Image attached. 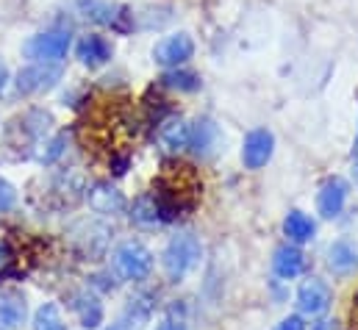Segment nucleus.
I'll use <instances>...</instances> for the list:
<instances>
[{"label": "nucleus", "instance_id": "6e6552de", "mask_svg": "<svg viewBox=\"0 0 358 330\" xmlns=\"http://www.w3.org/2000/svg\"><path fill=\"white\" fill-rule=\"evenodd\" d=\"M272 150H275V139L272 134L264 128H256L248 134L245 139V148H242V162L248 169H262L272 159Z\"/></svg>", "mask_w": 358, "mask_h": 330}, {"label": "nucleus", "instance_id": "39448f33", "mask_svg": "<svg viewBox=\"0 0 358 330\" xmlns=\"http://www.w3.org/2000/svg\"><path fill=\"white\" fill-rule=\"evenodd\" d=\"M114 264H117V269L125 278L145 280L150 275V269H153V255H150V250H145L142 245L128 242V245H122V248L114 252Z\"/></svg>", "mask_w": 358, "mask_h": 330}, {"label": "nucleus", "instance_id": "0eeeda50", "mask_svg": "<svg viewBox=\"0 0 358 330\" xmlns=\"http://www.w3.org/2000/svg\"><path fill=\"white\" fill-rule=\"evenodd\" d=\"M59 78H62L59 64H31L17 76V92L20 94H39V92L50 89Z\"/></svg>", "mask_w": 358, "mask_h": 330}, {"label": "nucleus", "instance_id": "2eb2a0df", "mask_svg": "<svg viewBox=\"0 0 358 330\" xmlns=\"http://www.w3.org/2000/svg\"><path fill=\"white\" fill-rule=\"evenodd\" d=\"M90 206L94 211H100V214H117V211H122L125 200H122V194H120L114 186H108V183H94L90 189Z\"/></svg>", "mask_w": 358, "mask_h": 330}, {"label": "nucleus", "instance_id": "c85d7f7f", "mask_svg": "<svg viewBox=\"0 0 358 330\" xmlns=\"http://www.w3.org/2000/svg\"><path fill=\"white\" fill-rule=\"evenodd\" d=\"M314 330H336V328H334V322H317Z\"/></svg>", "mask_w": 358, "mask_h": 330}, {"label": "nucleus", "instance_id": "a211bd4d", "mask_svg": "<svg viewBox=\"0 0 358 330\" xmlns=\"http://www.w3.org/2000/svg\"><path fill=\"white\" fill-rule=\"evenodd\" d=\"M283 234L289 236V242L294 245H303L314 236V220L303 211H292L286 220H283Z\"/></svg>", "mask_w": 358, "mask_h": 330}, {"label": "nucleus", "instance_id": "f03ea898", "mask_svg": "<svg viewBox=\"0 0 358 330\" xmlns=\"http://www.w3.org/2000/svg\"><path fill=\"white\" fill-rule=\"evenodd\" d=\"M25 56L34 64H59L70 50V34L67 31H45L25 42Z\"/></svg>", "mask_w": 358, "mask_h": 330}, {"label": "nucleus", "instance_id": "2f4dec72", "mask_svg": "<svg viewBox=\"0 0 358 330\" xmlns=\"http://www.w3.org/2000/svg\"><path fill=\"white\" fill-rule=\"evenodd\" d=\"M111 330H122V328H111Z\"/></svg>", "mask_w": 358, "mask_h": 330}, {"label": "nucleus", "instance_id": "5701e85b", "mask_svg": "<svg viewBox=\"0 0 358 330\" xmlns=\"http://www.w3.org/2000/svg\"><path fill=\"white\" fill-rule=\"evenodd\" d=\"M64 145H67V136H56V139H50V142L45 145L48 150L39 153V162H42V164H53V162L64 153Z\"/></svg>", "mask_w": 358, "mask_h": 330}, {"label": "nucleus", "instance_id": "f8f14e48", "mask_svg": "<svg viewBox=\"0 0 358 330\" xmlns=\"http://www.w3.org/2000/svg\"><path fill=\"white\" fill-rule=\"evenodd\" d=\"M25 300L14 292H0V330H17L25 322Z\"/></svg>", "mask_w": 358, "mask_h": 330}, {"label": "nucleus", "instance_id": "ddd939ff", "mask_svg": "<svg viewBox=\"0 0 358 330\" xmlns=\"http://www.w3.org/2000/svg\"><path fill=\"white\" fill-rule=\"evenodd\" d=\"M303 266H306V258H303V252H300L297 248L286 245V248L275 250L272 269H275V275H278V278L292 280V278H297V275L303 272Z\"/></svg>", "mask_w": 358, "mask_h": 330}, {"label": "nucleus", "instance_id": "f257e3e1", "mask_svg": "<svg viewBox=\"0 0 358 330\" xmlns=\"http://www.w3.org/2000/svg\"><path fill=\"white\" fill-rule=\"evenodd\" d=\"M200 180L189 166H170V172L156 183L153 200L159 206L162 220H176L180 211H189L197 203Z\"/></svg>", "mask_w": 358, "mask_h": 330}, {"label": "nucleus", "instance_id": "c756f323", "mask_svg": "<svg viewBox=\"0 0 358 330\" xmlns=\"http://www.w3.org/2000/svg\"><path fill=\"white\" fill-rule=\"evenodd\" d=\"M156 330H180V328H178V325H176V322H164L162 328H156Z\"/></svg>", "mask_w": 358, "mask_h": 330}, {"label": "nucleus", "instance_id": "393cba45", "mask_svg": "<svg viewBox=\"0 0 358 330\" xmlns=\"http://www.w3.org/2000/svg\"><path fill=\"white\" fill-rule=\"evenodd\" d=\"M14 200H17V192L6 183V180H0V208L6 211V208H11L14 206Z\"/></svg>", "mask_w": 358, "mask_h": 330}, {"label": "nucleus", "instance_id": "f3484780", "mask_svg": "<svg viewBox=\"0 0 358 330\" xmlns=\"http://www.w3.org/2000/svg\"><path fill=\"white\" fill-rule=\"evenodd\" d=\"M159 142H162L167 150H173V153L189 148V125H186L183 120H178V117L164 120V122L159 125Z\"/></svg>", "mask_w": 358, "mask_h": 330}, {"label": "nucleus", "instance_id": "4468645a", "mask_svg": "<svg viewBox=\"0 0 358 330\" xmlns=\"http://www.w3.org/2000/svg\"><path fill=\"white\" fill-rule=\"evenodd\" d=\"M73 308H76L81 325L87 330L100 328V322H103V306H100V300H97L94 294H90V292L73 294Z\"/></svg>", "mask_w": 358, "mask_h": 330}, {"label": "nucleus", "instance_id": "9b49d317", "mask_svg": "<svg viewBox=\"0 0 358 330\" xmlns=\"http://www.w3.org/2000/svg\"><path fill=\"white\" fill-rule=\"evenodd\" d=\"M76 53H78L81 64H87V67H103V64L111 59V45H108L103 36L90 34V36H81Z\"/></svg>", "mask_w": 358, "mask_h": 330}, {"label": "nucleus", "instance_id": "b1692460", "mask_svg": "<svg viewBox=\"0 0 358 330\" xmlns=\"http://www.w3.org/2000/svg\"><path fill=\"white\" fill-rule=\"evenodd\" d=\"M150 311H153V306H150V297H148V294H142V297L131 300V308H128V314L134 317V322H145V320L150 317Z\"/></svg>", "mask_w": 358, "mask_h": 330}, {"label": "nucleus", "instance_id": "dca6fc26", "mask_svg": "<svg viewBox=\"0 0 358 330\" xmlns=\"http://www.w3.org/2000/svg\"><path fill=\"white\" fill-rule=\"evenodd\" d=\"M217 139H220V131H217V125L211 120H200V122L189 125V148L194 153H200V156L211 153Z\"/></svg>", "mask_w": 358, "mask_h": 330}, {"label": "nucleus", "instance_id": "9d476101", "mask_svg": "<svg viewBox=\"0 0 358 330\" xmlns=\"http://www.w3.org/2000/svg\"><path fill=\"white\" fill-rule=\"evenodd\" d=\"M348 203V183L342 178H331L325 180V186L320 189V197H317V208L322 217H339L342 208Z\"/></svg>", "mask_w": 358, "mask_h": 330}, {"label": "nucleus", "instance_id": "412c9836", "mask_svg": "<svg viewBox=\"0 0 358 330\" xmlns=\"http://www.w3.org/2000/svg\"><path fill=\"white\" fill-rule=\"evenodd\" d=\"M34 328L36 330H67V325H64V320H62L59 306L48 303V306H42V308L36 311V317H34Z\"/></svg>", "mask_w": 358, "mask_h": 330}, {"label": "nucleus", "instance_id": "a878e982", "mask_svg": "<svg viewBox=\"0 0 358 330\" xmlns=\"http://www.w3.org/2000/svg\"><path fill=\"white\" fill-rule=\"evenodd\" d=\"M278 330H306V325H303L300 317H289V320H283V322L278 325Z\"/></svg>", "mask_w": 358, "mask_h": 330}, {"label": "nucleus", "instance_id": "cd10ccee", "mask_svg": "<svg viewBox=\"0 0 358 330\" xmlns=\"http://www.w3.org/2000/svg\"><path fill=\"white\" fill-rule=\"evenodd\" d=\"M6 81H8V70H6V64L0 62V92L6 89Z\"/></svg>", "mask_w": 358, "mask_h": 330}, {"label": "nucleus", "instance_id": "1a4fd4ad", "mask_svg": "<svg viewBox=\"0 0 358 330\" xmlns=\"http://www.w3.org/2000/svg\"><path fill=\"white\" fill-rule=\"evenodd\" d=\"M297 306H300L303 314L317 317V314H322V311L331 306V289H328L322 280L311 278V280H306V283L300 286V292H297Z\"/></svg>", "mask_w": 358, "mask_h": 330}, {"label": "nucleus", "instance_id": "4be33fe9", "mask_svg": "<svg viewBox=\"0 0 358 330\" xmlns=\"http://www.w3.org/2000/svg\"><path fill=\"white\" fill-rule=\"evenodd\" d=\"M164 86H170V89H178V92H194L200 81H197V76H192V73H183V70H170L164 78H162Z\"/></svg>", "mask_w": 358, "mask_h": 330}, {"label": "nucleus", "instance_id": "aec40b11", "mask_svg": "<svg viewBox=\"0 0 358 330\" xmlns=\"http://www.w3.org/2000/svg\"><path fill=\"white\" fill-rule=\"evenodd\" d=\"M131 217H134L136 222H142V225H156V222H162V214H159V206H156L153 194L139 197V200L134 203V208H131Z\"/></svg>", "mask_w": 358, "mask_h": 330}, {"label": "nucleus", "instance_id": "7ed1b4c3", "mask_svg": "<svg viewBox=\"0 0 358 330\" xmlns=\"http://www.w3.org/2000/svg\"><path fill=\"white\" fill-rule=\"evenodd\" d=\"M84 17H90L92 22H100L117 34H128L134 28V14L128 6L120 3H108V0H78Z\"/></svg>", "mask_w": 358, "mask_h": 330}, {"label": "nucleus", "instance_id": "20e7f679", "mask_svg": "<svg viewBox=\"0 0 358 330\" xmlns=\"http://www.w3.org/2000/svg\"><path fill=\"white\" fill-rule=\"evenodd\" d=\"M200 261V242L192 234H180L176 236L167 250H164V269L170 278H183L189 269H194V264Z\"/></svg>", "mask_w": 358, "mask_h": 330}, {"label": "nucleus", "instance_id": "423d86ee", "mask_svg": "<svg viewBox=\"0 0 358 330\" xmlns=\"http://www.w3.org/2000/svg\"><path fill=\"white\" fill-rule=\"evenodd\" d=\"M192 53H194L192 36H189V34H176V36H167V39H162V42L156 45L153 59H156V64L176 70V67L186 64V62L192 59Z\"/></svg>", "mask_w": 358, "mask_h": 330}, {"label": "nucleus", "instance_id": "6ab92c4d", "mask_svg": "<svg viewBox=\"0 0 358 330\" xmlns=\"http://www.w3.org/2000/svg\"><path fill=\"white\" fill-rule=\"evenodd\" d=\"M328 264H331V269H334V272H339V275L353 272V269L358 266L356 248H353L350 242H336L334 248L328 250Z\"/></svg>", "mask_w": 358, "mask_h": 330}, {"label": "nucleus", "instance_id": "bb28decb", "mask_svg": "<svg viewBox=\"0 0 358 330\" xmlns=\"http://www.w3.org/2000/svg\"><path fill=\"white\" fill-rule=\"evenodd\" d=\"M350 330H358V297L353 300V311H350Z\"/></svg>", "mask_w": 358, "mask_h": 330}, {"label": "nucleus", "instance_id": "7c9ffc66", "mask_svg": "<svg viewBox=\"0 0 358 330\" xmlns=\"http://www.w3.org/2000/svg\"><path fill=\"white\" fill-rule=\"evenodd\" d=\"M356 178H358V164H356Z\"/></svg>", "mask_w": 358, "mask_h": 330}]
</instances>
